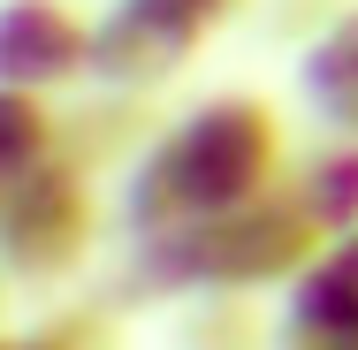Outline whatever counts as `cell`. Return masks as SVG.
I'll list each match as a JSON object with an SVG mask.
<instances>
[{"instance_id": "cell-1", "label": "cell", "mask_w": 358, "mask_h": 350, "mask_svg": "<svg viewBox=\"0 0 358 350\" xmlns=\"http://www.w3.org/2000/svg\"><path fill=\"white\" fill-rule=\"evenodd\" d=\"M282 152L289 138L267 99H244V92L199 99L183 122H168L122 168V228L145 244V236H168V228H191V221L267 206L289 191Z\"/></svg>"}, {"instance_id": "cell-2", "label": "cell", "mask_w": 358, "mask_h": 350, "mask_svg": "<svg viewBox=\"0 0 358 350\" xmlns=\"http://www.w3.org/2000/svg\"><path fill=\"white\" fill-rule=\"evenodd\" d=\"M328 251V236L305 221L297 198H267V206L221 213V221H191L168 236H145L122 267L130 305H160V297H252V289H289L313 259Z\"/></svg>"}, {"instance_id": "cell-3", "label": "cell", "mask_w": 358, "mask_h": 350, "mask_svg": "<svg viewBox=\"0 0 358 350\" xmlns=\"http://www.w3.org/2000/svg\"><path fill=\"white\" fill-rule=\"evenodd\" d=\"M99 236V198H92V175H76L69 160H54L38 183H23L8 206H0V275L15 282H62L84 267Z\"/></svg>"}, {"instance_id": "cell-4", "label": "cell", "mask_w": 358, "mask_h": 350, "mask_svg": "<svg viewBox=\"0 0 358 350\" xmlns=\"http://www.w3.org/2000/svg\"><path fill=\"white\" fill-rule=\"evenodd\" d=\"M206 38H214V31L176 23V15H160V8H145V0H115V8L92 23V76H99V92H115V99H145V92H160L168 76L191 69V54H199Z\"/></svg>"}, {"instance_id": "cell-5", "label": "cell", "mask_w": 358, "mask_h": 350, "mask_svg": "<svg viewBox=\"0 0 358 350\" xmlns=\"http://www.w3.org/2000/svg\"><path fill=\"white\" fill-rule=\"evenodd\" d=\"M92 76V15L69 0H0V92H69Z\"/></svg>"}, {"instance_id": "cell-6", "label": "cell", "mask_w": 358, "mask_h": 350, "mask_svg": "<svg viewBox=\"0 0 358 350\" xmlns=\"http://www.w3.org/2000/svg\"><path fill=\"white\" fill-rule=\"evenodd\" d=\"M297 92H305V107L320 115L328 138H358V8H343L320 38H305Z\"/></svg>"}, {"instance_id": "cell-7", "label": "cell", "mask_w": 358, "mask_h": 350, "mask_svg": "<svg viewBox=\"0 0 358 350\" xmlns=\"http://www.w3.org/2000/svg\"><path fill=\"white\" fill-rule=\"evenodd\" d=\"M289 198L305 206V221L336 244L358 228V138H328L289 168Z\"/></svg>"}, {"instance_id": "cell-8", "label": "cell", "mask_w": 358, "mask_h": 350, "mask_svg": "<svg viewBox=\"0 0 358 350\" xmlns=\"http://www.w3.org/2000/svg\"><path fill=\"white\" fill-rule=\"evenodd\" d=\"M62 160V115L31 92H0V206Z\"/></svg>"}, {"instance_id": "cell-9", "label": "cell", "mask_w": 358, "mask_h": 350, "mask_svg": "<svg viewBox=\"0 0 358 350\" xmlns=\"http://www.w3.org/2000/svg\"><path fill=\"white\" fill-rule=\"evenodd\" d=\"M282 320H358V228L336 236L305 275L289 282V312Z\"/></svg>"}, {"instance_id": "cell-10", "label": "cell", "mask_w": 358, "mask_h": 350, "mask_svg": "<svg viewBox=\"0 0 358 350\" xmlns=\"http://www.w3.org/2000/svg\"><path fill=\"white\" fill-rule=\"evenodd\" d=\"M275 350H358V320H282Z\"/></svg>"}, {"instance_id": "cell-11", "label": "cell", "mask_w": 358, "mask_h": 350, "mask_svg": "<svg viewBox=\"0 0 358 350\" xmlns=\"http://www.w3.org/2000/svg\"><path fill=\"white\" fill-rule=\"evenodd\" d=\"M145 8H160V15H176V23H199V31H214V23H229L244 0H145Z\"/></svg>"}]
</instances>
